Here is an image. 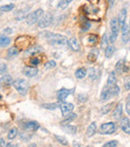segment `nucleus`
Returning <instances> with one entry per match:
<instances>
[{
  "instance_id": "f257e3e1",
  "label": "nucleus",
  "mask_w": 130,
  "mask_h": 147,
  "mask_svg": "<svg viewBox=\"0 0 130 147\" xmlns=\"http://www.w3.org/2000/svg\"><path fill=\"white\" fill-rule=\"evenodd\" d=\"M45 37L48 40V42L52 45H58V46H60V45H64L67 43V38L61 34H55V33L47 32L45 33Z\"/></svg>"
},
{
  "instance_id": "f03ea898",
  "label": "nucleus",
  "mask_w": 130,
  "mask_h": 147,
  "mask_svg": "<svg viewBox=\"0 0 130 147\" xmlns=\"http://www.w3.org/2000/svg\"><path fill=\"white\" fill-rule=\"evenodd\" d=\"M43 16H44V11H43L41 8H39V9L35 10L34 12H32V13L28 14L27 17H26V23H27L28 25H33V24H35V23H38L39 20H40Z\"/></svg>"
},
{
  "instance_id": "7ed1b4c3",
  "label": "nucleus",
  "mask_w": 130,
  "mask_h": 147,
  "mask_svg": "<svg viewBox=\"0 0 130 147\" xmlns=\"http://www.w3.org/2000/svg\"><path fill=\"white\" fill-rule=\"evenodd\" d=\"M13 86L16 89V91L21 95H25L28 92V89H29V83L26 80L21 79V78L16 79L13 82Z\"/></svg>"
},
{
  "instance_id": "20e7f679",
  "label": "nucleus",
  "mask_w": 130,
  "mask_h": 147,
  "mask_svg": "<svg viewBox=\"0 0 130 147\" xmlns=\"http://www.w3.org/2000/svg\"><path fill=\"white\" fill-rule=\"evenodd\" d=\"M116 131V125L114 122H107L100 126L99 133L100 134H112Z\"/></svg>"
},
{
  "instance_id": "39448f33",
  "label": "nucleus",
  "mask_w": 130,
  "mask_h": 147,
  "mask_svg": "<svg viewBox=\"0 0 130 147\" xmlns=\"http://www.w3.org/2000/svg\"><path fill=\"white\" fill-rule=\"evenodd\" d=\"M52 23V15L50 13L49 14H46L44 15L38 22V26L40 28H45L47 26H49L50 24Z\"/></svg>"
},
{
  "instance_id": "423d86ee",
  "label": "nucleus",
  "mask_w": 130,
  "mask_h": 147,
  "mask_svg": "<svg viewBox=\"0 0 130 147\" xmlns=\"http://www.w3.org/2000/svg\"><path fill=\"white\" fill-rule=\"evenodd\" d=\"M60 109H61V112H62L63 116H67V115L70 114L71 111L74 109V105L69 102H63L60 104Z\"/></svg>"
},
{
  "instance_id": "0eeeda50",
  "label": "nucleus",
  "mask_w": 130,
  "mask_h": 147,
  "mask_svg": "<svg viewBox=\"0 0 130 147\" xmlns=\"http://www.w3.org/2000/svg\"><path fill=\"white\" fill-rule=\"evenodd\" d=\"M22 72L26 77H34L38 73V69L35 67H31V66H26V67L23 68Z\"/></svg>"
},
{
  "instance_id": "6e6552de",
  "label": "nucleus",
  "mask_w": 130,
  "mask_h": 147,
  "mask_svg": "<svg viewBox=\"0 0 130 147\" xmlns=\"http://www.w3.org/2000/svg\"><path fill=\"white\" fill-rule=\"evenodd\" d=\"M74 91V89H72V90H69V89H60V90L57 92V98H58V100L62 101L64 100V99L67 98L68 96H69L70 94H71L72 92Z\"/></svg>"
},
{
  "instance_id": "1a4fd4ad",
  "label": "nucleus",
  "mask_w": 130,
  "mask_h": 147,
  "mask_svg": "<svg viewBox=\"0 0 130 147\" xmlns=\"http://www.w3.org/2000/svg\"><path fill=\"white\" fill-rule=\"evenodd\" d=\"M119 22H118V19L117 18H112L110 20V29H111V33L114 35H118V32H119Z\"/></svg>"
},
{
  "instance_id": "9d476101",
  "label": "nucleus",
  "mask_w": 130,
  "mask_h": 147,
  "mask_svg": "<svg viewBox=\"0 0 130 147\" xmlns=\"http://www.w3.org/2000/svg\"><path fill=\"white\" fill-rule=\"evenodd\" d=\"M120 127L126 134L130 135V121L127 117H123L120 121Z\"/></svg>"
},
{
  "instance_id": "9b49d317",
  "label": "nucleus",
  "mask_w": 130,
  "mask_h": 147,
  "mask_svg": "<svg viewBox=\"0 0 130 147\" xmlns=\"http://www.w3.org/2000/svg\"><path fill=\"white\" fill-rule=\"evenodd\" d=\"M67 45L70 47V49L73 51H79L80 50V45L79 42L76 38H70L67 40Z\"/></svg>"
},
{
  "instance_id": "f8f14e48",
  "label": "nucleus",
  "mask_w": 130,
  "mask_h": 147,
  "mask_svg": "<svg viewBox=\"0 0 130 147\" xmlns=\"http://www.w3.org/2000/svg\"><path fill=\"white\" fill-rule=\"evenodd\" d=\"M111 96H112V92H111V88H110V86L106 85L104 88H103L102 92H101V96H100L101 100L106 101V100H108V99L110 98Z\"/></svg>"
},
{
  "instance_id": "ddd939ff",
  "label": "nucleus",
  "mask_w": 130,
  "mask_h": 147,
  "mask_svg": "<svg viewBox=\"0 0 130 147\" xmlns=\"http://www.w3.org/2000/svg\"><path fill=\"white\" fill-rule=\"evenodd\" d=\"M23 126L26 130H30V131H36V130H38L39 127H40L38 122H36V121H28V122H26V123H24Z\"/></svg>"
},
{
  "instance_id": "4468645a",
  "label": "nucleus",
  "mask_w": 130,
  "mask_h": 147,
  "mask_svg": "<svg viewBox=\"0 0 130 147\" xmlns=\"http://www.w3.org/2000/svg\"><path fill=\"white\" fill-rule=\"evenodd\" d=\"M122 43H127L130 40V33H129V26L123 25L122 26Z\"/></svg>"
},
{
  "instance_id": "2eb2a0df",
  "label": "nucleus",
  "mask_w": 130,
  "mask_h": 147,
  "mask_svg": "<svg viewBox=\"0 0 130 147\" xmlns=\"http://www.w3.org/2000/svg\"><path fill=\"white\" fill-rule=\"evenodd\" d=\"M42 52V48L40 46H33L29 47L27 50L25 51V55H29V56H34V55L38 54V53Z\"/></svg>"
},
{
  "instance_id": "dca6fc26",
  "label": "nucleus",
  "mask_w": 130,
  "mask_h": 147,
  "mask_svg": "<svg viewBox=\"0 0 130 147\" xmlns=\"http://www.w3.org/2000/svg\"><path fill=\"white\" fill-rule=\"evenodd\" d=\"M122 112H123V106L122 103H118L117 106L115 107L114 111H113V117L115 119H120L122 117Z\"/></svg>"
},
{
  "instance_id": "f3484780",
  "label": "nucleus",
  "mask_w": 130,
  "mask_h": 147,
  "mask_svg": "<svg viewBox=\"0 0 130 147\" xmlns=\"http://www.w3.org/2000/svg\"><path fill=\"white\" fill-rule=\"evenodd\" d=\"M29 38H27V37H19V38H17V40H16V44L18 45V47H28V45H29V40H28Z\"/></svg>"
},
{
  "instance_id": "a211bd4d",
  "label": "nucleus",
  "mask_w": 130,
  "mask_h": 147,
  "mask_svg": "<svg viewBox=\"0 0 130 147\" xmlns=\"http://www.w3.org/2000/svg\"><path fill=\"white\" fill-rule=\"evenodd\" d=\"M126 16H127V12L126 9L123 8L120 12H119V17H118V22H119V25L122 27L123 25L125 24V20H126Z\"/></svg>"
},
{
  "instance_id": "6ab92c4d",
  "label": "nucleus",
  "mask_w": 130,
  "mask_h": 147,
  "mask_svg": "<svg viewBox=\"0 0 130 147\" xmlns=\"http://www.w3.org/2000/svg\"><path fill=\"white\" fill-rule=\"evenodd\" d=\"M11 83H12V77L10 75H4V76H2V78L0 79V85L5 86V87L9 86Z\"/></svg>"
},
{
  "instance_id": "aec40b11",
  "label": "nucleus",
  "mask_w": 130,
  "mask_h": 147,
  "mask_svg": "<svg viewBox=\"0 0 130 147\" xmlns=\"http://www.w3.org/2000/svg\"><path fill=\"white\" fill-rule=\"evenodd\" d=\"M62 130L64 132H66V133H68V134H75L76 132H77V128H76V126L68 125V124H66V125L63 124Z\"/></svg>"
},
{
  "instance_id": "412c9836",
  "label": "nucleus",
  "mask_w": 130,
  "mask_h": 147,
  "mask_svg": "<svg viewBox=\"0 0 130 147\" xmlns=\"http://www.w3.org/2000/svg\"><path fill=\"white\" fill-rule=\"evenodd\" d=\"M96 130H97V127H96V123L95 122H92L87 128V131H86V134H87L88 137H92V136L95 134Z\"/></svg>"
},
{
  "instance_id": "4be33fe9",
  "label": "nucleus",
  "mask_w": 130,
  "mask_h": 147,
  "mask_svg": "<svg viewBox=\"0 0 130 147\" xmlns=\"http://www.w3.org/2000/svg\"><path fill=\"white\" fill-rule=\"evenodd\" d=\"M11 42V39L8 36H6L5 34H0V46L5 47L8 46Z\"/></svg>"
},
{
  "instance_id": "5701e85b",
  "label": "nucleus",
  "mask_w": 130,
  "mask_h": 147,
  "mask_svg": "<svg viewBox=\"0 0 130 147\" xmlns=\"http://www.w3.org/2000/svg\"><path fill=\"white\" fill-rule=\"evenodd\" d=\"M124 69H125L124 60H119L116 63V66H115V71H116L117 74H121L122 71H124Z\"/></svg>"
},
{
  "instance_id": "b1692460",
  "label": "nucleus",
  "mask_w": 130,
  "mask_h": 147,
  "mask_svg": "<svg viewBox=\"0 0 130 147\" xmlns=\"http://www.w3.org/2000/svg\"><path fill=\"white\" fill-rule=\"evenodd\" d=\"M86 74H87V70H86V68H84V67L79 68V69H77L75 72V76H76V78H78V79H83V78L86 76Z\"/></svg>"
},
{
  "instance_id": "393cba45",
  "label": "nucleus",
  "mask_w": 130,
  "mask_h": 147,
  "mask_svg": "<svg viewBox=\"0 0 130 147\" xmlns=\"http://www.w3.org/2000/svg\"><path fill=\"white\" fill-rule=\"evenodd\" d=\"M99 55V51L97 49H93L92 51H90V53L88 54V60L90 62H95Z\"/></svg>"
},
{
  "instance_id": "a878e982",
  "label": "nucleus",
  "mask_w": 130,
  "mask_h": 147,
  "mask_svg": "<svg viewBox=\"0 0 130 147\" xmlns=\"http://www.w3.org/2000/svg\"><path fill=\"white\" fill-rule=\"evenodd\" d=\"M18 53H19V50H18L17 47H10L7 51L8 58H13L16 55H18Z\"/></svg>"
},
{
  "instance_id": "bb28decb",
  "label": "nucleus",
  "mask_w": 130,
  "mask_h": 147,
  "mask_svg": "<svg viewBox=\"0 0 130 147\" xmlns=\"http://www.w3.org/2000/svg\"><path fill=\"white\" fill-rule=\"evenodd\" d=\"M116 84V75H115L114 72H111L108 76V80H107V85L108 86H113Z\"/></svg>"
},
{
  "instance_id": "cd10ccee",
  "label": "nucleus",
  "mask_w": 130,
  "mask_h": 147,
  "mask_svg": "<svg viewBox=\"0 0 130 147\" xmlns=\"http://www.w3.org/2000/svg\"><path fill=\"white\" fill-rule=\"evenodd\" d=\"M28 8L27 9H23V10H19L15 13V18L17 20H22L24 18H26V14H27Z\"/></svg>"
},
{
  "instance_id": "c85d7f7f",
  "label": "nucleus",
  "mask_w": 130,
  "mask_h": 147,
  "mask_svg": "<svg viewBox=\"0 0 130 147\" xmlns=\"http://www.w3.org/2000/svg\"><path fill=\"white\" fill-rule=\"evenodd\" d=\"M113 106H114V103H109V104H107V105H104L100 110L101 113H102V114H107V113H109L110 111H112Z\"/></svg>"
},
{
  "instance_id": "c756f323",
  "label": "nucleus",
  "mask_w": 130,
  "mask_h": 147,
  "mask_svg": "<svg viewBox=\"0 0 130 147\" xmlns=\"http://www.w3.org/2000/svg\"><path fill=\"white\" fill-rule=\"evenodd\" d=\"M76 117H77V115H76L75 113H74V114H73V113H70V114H68L67 116H66L65 119L63 120L62 122H61V124L63 125V124H68V123H70V122L73 121V120L75 119Z\"/></svg>"
},
{
  "instance_id": "7c9ffc66",
  "label": "nucleus",
  "mask_w": 130,
  "mask_h": 147,
  "mask_svg": "<svg viewBox=\"0 0 130 147\" xmlns=\"http://www.w3.org/2000/svg\"><path fill=\"white\" fill-rule=\"evenodd\" d=\"M14 7H15V5H14L13 3L11 4H6V5H3L0 7V11L1 12H10L11 10L14 9Z\"/></svg>"
},
{
  "instance_id": "2f4dec72",
  "label": "nucleus",
  "mask_w": 130,
  "mask_h": 147,
  "mask_svg": "<svg viewBox=\"0 0 130 147\" xmlns=\"http://www.w3.org/2000/svg\"><path fill=\"white\" fill-rule=\"evenodd\" d=\"M108 43H109L108 35L105 33V34L102 36V39H101V48H102V49H106L107 47H108Z\"/></svg>"
},
{
  "instance_id": "473e14b6",
  "label": "nucleus",
  "mask_w": 130,
  "mask_h": 147,
  "mask_svg": "<svg viewBox=\"0 0 130 147\" xmlns=\"http://www.w3.org/2000/svg\"><path fill=\"white\" fill-rule=\"evenodd\" d=\"M115 52V47L114 46H108L106 49H105V56L107 58H110Z\"/></svg>"
},
{
  "instance_id": "72a5a7b5",
  "label": "nucleus",
  "mask_w": 130,
  "mask_h": 147,
  "mask_svg": "<svg viewBox=\"0 0 130 147\" xmlns=\"http://www.w3.org/2000/svg\"><path fill=\"white\" fill-rule=\"evenodd\" d=\"M74 0H60V2L58 3V7L60 9H65L71 2H73Z\"/></svg>"
},
{
  "instance_id": "f704fd0d",
  "label": "nucleus",
  "mask_w": 130,
  "mask_h": 147,
  "mask_svg": "<svg viewBox=\"0 0 130 147\" xmlns=\"http://www.w3.org/2000/svg\"><path fill=\"white\" fill-rule=\"evenodd\" d=\"M17 133H18L17 128H11L10 131L8 132V139H10V140L14 139V138L17 136Z\"/></svg>"
},
{
  "instance_id": "c9c22d12",
  "label": "nucleus",
  "mask_w": 130,
  "mask_h": 147,
  "mask_svg": "<svg viewBox=\"0 0 130 147\" xmlns=\"http://www.w3.org/2000/svg\"><path fill=\"white\" fill-rule=\"evenodd\" d=\"M88 76H89V79L95 80L96 77H97V72H96V70L94 69V68H90V69H89V74H88Z\"/></svg>"
},
{
  "instance_id": "e433bc0d",
  "label": "nucleus",
  "mask_w": 130,
  "mask_h": 147,
  "mask_svg": "<svg viewBox=\"0 0 130 147\" xmlns=\"http://www.w3.org/2000/svg\"><path fill=\"white\" fill-rule=\"evenodd\" d=\"M54 136L59 143H61L62 145H68V141L65 137H63V136H58V135H54Z\"/></svg>"
},
{
  "instance_id": "4c0bfd02",
  "label": "nucleus",
  "mask_w": 130,
  "mask_h": 147,
  "mask_svg": "<svg viewBox=\"0 0 130 147\" xmlns=\"http://www.w3.org/2000/svg\"><path fill=\"white\" fill-rule=\"evenodd\" d=\"M57 103H47V104H43L42 105V107L43 108H46V109H50V110H54V109H56L57 108Z\"/></svg>"
},
{
  "instance_id": "58836bf2",
  "label": "nucleus",
  "mask_w": 130,
  "mask_h": 147,
  "mask_svg": "<svg viewBox=\"0 0 130 147\" xmlns=\"http://www.w3.org/2000/svg\"><path fill=\"white\" fill-rule=\"evenodd\" d=\"M97 39H98V37H97V35H95V34H90L89 37H88V41H89L90 44H95V43L97 42Z\"/></svg>"
},
{
  "instance_id": "ea45409f",
  "label": "nucleus",
  "mask_w": 130,
  "mask_h": 147,
  "mask_svg": "<svg viewBox=\"0 0 130 147\" xmlns=\"http://www.w3.org/2000/svg\"><path fill=\"white\" fill-rule=\"evenodd\" d=\"M111 92H112V96H115V95H118L119 94V91H120V89H119L118 85L117 84H115V85L111 86Z\"/></svg>"
},
{
  "instance_id": "a19ab883",
  "label": "nucleus",
  "mask_w": 130,
  "mask_h": 147,
  "mask_svg": "<svg viewBox=\"0 0 130 147\" xmlns=\"http://www.w3.org/2000/svg\"><path fill=\"white\" fill-rule=\"evenodd\" d=\"M90 28V23L88 21H83L82 22V24H81V29H82V31H87L88 29Z\"/></svg>"
},
{
  "instance_id": "79ce46f5",
  "label": "nucleus",
  "mask_w": 130,
  "mask_h": 147,
  "mask_svg": "<svg viewBox=\"0 0 130 147\" xmlns=\"http://www.w3.org/2000/svg\"><path fill=\"white\" fill-rule=\"evenodd\" d=\"M55 66H56V63H55V61L51 60V61L47 62L46 65H45V68H46V69H51V68H54Z\"/></svg>"
},
{
  "instance_id": "37998d69",
  "label": "nucleus",
  "mask_w": 130,
  "mask_h": 147,
  "mask_svg": "<svg viewBox=\"0 0 130 147\" xmlns=\"http://www.w3.org/2000/svg\"><path fill=\"white\" fill-rule=\"evenodd\" d=\"M117 144H118V142L116 141V140H112V141H109V142H107V143H105L104 147H115V146H117Z\"/></svg>"
},
{
  "instance_id": "c03bdc74",
  "label": "nucleus",
  "mask_w": 130,
  "mask_h": 147,
  "mask_svg": "<svg viewBox=\"0 0 130 147\" xmlns=\"http://www.w3.org/2000/svg\"><path fill=\"white\" fill-rule=\"evenodd\" d=\"M39 63H40V59L37 58V57H33V58L30 59V64H31V65L36 66V65H38Z\"/></svg>"
},
{
  "instance_id": "a18cd8bd",
  "label": "nucleus",
  "mask_w": 130,
  "mask_h": 147,
  "mask_svg": "<svg viewBox=\"0 0 130 147\" xmlns=\"http://www.w3.org/2000/svg\"><path fill=\"white\" fill-rule=\"evenodd\" d=\"M7 70V66L5 63H0V74H3Z\"/></svg>"
},
{
  "instance_id": "49530a36",
  "label": "nucleus",
  "mask_w": 130,
  "mask_h": 147,
  "mask_svg": "<svg viewBox=\"0 0 130 147\" xmlns=\"http://www.w3.org/2000/svg\"><path fill=\"white\" fill-rule=\"evenodd\" d=\"M87 99V95L86 94H79L78 95V101H80V102H84V101Z\"/></svg>"
},
{
  "instance_id": "de8ad7c7",
  "label": "nucleus",
  "mask_w": 130,
  "mask_h": 147,
  "mask_svg": "<svg viewBox=\"0 0 130 147\" xmlns=\"http://www.w3.org/2000/svg\"><path fill=\"white\" fill-rule=\"evenodd\" d=\"M124 87H125V90H129L130 89V78L129 77H127L126 79H125Z\"/></svg>"
},
{
  "instance_id": "09e8293b",
  "label": "nucleus",
  "mask_w": 130,
  "mask_h": 147,
  "mask_svg": "<svg viewBox=\"0 0 130 147\" xmlns=\"http://www.w3.org/2000/svg\"><path fill=\"white\" fill-rule=\"evenodd\" d=\"M3 32H4V34H11V33H12V29H11V28H5Z\"/></svg>"
},
{
  "instance_id": "8fccbe9b",
  "label": "nucleus",
  "mask_w": 130,
  "mask_h": 147,
  "mask_svg": "<svg viewBox=\"0 0 130 147\" xmlns=\"http://www.w3.org/2000/svg\"><path fill=\"white\" fill-rule=\"evenodd\" d=\"M126 112H127V114L130 115V103L127 102V104H126Z\"/></svg>"
},
{
  "instance_id": "3c124183",
  "label": "nucleus",
  "mask_w": 130,
  "mask_h": 147,
  "mask_svg": "<svg viewBox=\"0 0 130 147\" xmlns=\"http://www.w3.org/2000/svg\"><path fill=\"white\" fill-rule=\"evenodd\" d=\"M0 145H1V146H6L5 141H4V139H2V138H0Z\"/></svg>"
},
{
  "instance_id": "603ef678",
  "label": "nucleus",
  "mask_w": 130,
  "mask_h": 147,
  "mask_svg": "<svg viewBox=\"0 0 130 147\" xmlns=\"http://www.w3.org/2000/svg\"><path fill=\"white\" fill-rule=\"evenodd\" d=\"M108 2H109V6L112 7L113 4H114V2H115V0H108Z\"/></svg>"
},
{
  "instance_id": "864d4df0",
  "label": "nucleus",
  "mask_w": 130,
  "mask_h": 147,
  "mask_svg": "<svg viewBox=\"0 0 130 147\" xmlns=\"http://www.w3.org/2000/svg\"><path fill=\"white\" fill-rule=\"evenodd\" d=\"M126 100H127V102H128V103H130V94L128 95V96H127Z\"/></svg>"
},
{
  "instance_id": "5fc2aeb1",
  "label": "nucleus",
  "mask_w": 130,
  "mask_h": 147,
  "mask_svg": "<svg viewBox=\"0 0 130 147\" xmlns=\"http://www.w3.org/2000/svg\"><path fill=\"white\" fill-rule=\"evenodd\" d=\"M129 28H130V22H129Z\"/></svg>"
},
{
  "instance_id": "6e6d98bb",
  "label": "nucleus",
  "mask_w": 130,
  "mask_h": 147,
  "mask_svg": "<svg viewBox=\"0 0 130 147\" xmlns=\"http://www.w3.org/2000/svg\"><path fill=\"white\" fill-rule=\"evenodd\" d=\"M0 98H1V96H0Z\"/></svg>"
}]
</instances>
